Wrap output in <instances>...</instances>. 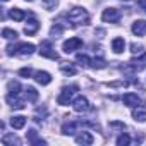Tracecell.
Returning a JSON list of instances; mask_svg holds the SVG:
<instances>
[{
    "label": "cell",
    "instance_id": "603a6c76",
    "mask_svg": "<svg viewBox=\"0 0 146 146\" xmlns=\"http://www.w3.org/2000/svg\"><path fill=\"white\" fill-rule=\"evenodd\" d=\"M24 91H26V98H28V102H36V100H38V91H36L35 88L28 86Z\"/></svg>",
    "mask_w": 146,
    "mask_h": 146
},
{
    "label": "cell",
    "instance_id": "e575fe53",
    "mask_svg": "<svg viewBox=\"0 0 146 146\" xmlns=\"http://www.w3.org/2000/svg\"><path fill=\"white\" fill-rule=\"evenodd\" d=\"M26 2H33V0H26Z\"/></svg>",
    "mask_w": 146,
    "mask_h": 146
},
{
    "label": "cell",
    "instance_id": "484cf974",
    "mask_svg": "<svg viewBox=\"0 0 146 146\" xmlns=\"http://www.w3.org/2000/svg\"><path fill=\"white\" fill-rule=\"evenodd\" d=\"M19 91H21V84H19L17 81H11V83H9V93L19 95Z\"/></svg>",
    "mask_w": 146,
    "mask_h": 146
},
{
    "label": "cell",
    "instance_id": "ba28073f",
    "mask_svg": "<svg viewBox=\"0 0 146 146\" xmlns=\"http://www.w3.org/2000/svg\"><path fill=\"white\" fill-rule=\"evenodd\" d=\"M26 137H28V143H29V144H33V146H45V144H46V141H45V139L38 137V132H36L35 129L28 131Z\"/></svg>",
    "mask_w": 146,
    "mask_h": 146
},
{
    "label": "cell",
    "instance_id": "d6986e66",
    "mask_svg": "<svg viewBox=\"0 0 146 146\" xmlns=\"http://www.w3.org/2000/svg\"><path fill=\"white\" fill-rule=\"evenodd\" d=\"M9 17L14 19L16 23H19V21H23V19L26 17V14H24V11H21V9H17V7H12V9L9 11Z\"/></svg>",
    "mask_w": 146,
    "mask_h": 146
},
{
    "label": "cell",
    "instance_id": "7a4b0ae2",
    "mask_svg": "<svg viewBox=\"0 0 146 146\" xmlns=\"http://www.w3.org/2000/svg\"><path fill=\"white\" fill-rule=\"evenodd\" d=\"M36 46L33 43H19L17 46L9 45L7 46V55H21V57H28L31 53H35Z\"/></svg>",
    "mask_w": 146,
    "mask_h": 146
},
{
    "label": "cell",
    "instance_id": "277c9868",
    "mask_svg": "<svg viewBox=\"0 0 146 146\" xmlns=\"http://www.w3.org/2000/svg\"><path fill=\"white\" fill-rule=\"evenodd\" d=\"M102 21L103 23H119L120 21V11L115 7H108L103 11L102 14Z\"/></svg>",
    "mask_w": 146,
    "mask_h": 146
},
{
    "label": "cell",
    "instance_id": "d6a6232c",
    "mask_svg": "<svg viewBox=\"0 0 146 146\" xmlns=\"http://www.w3.org/2000/svg\"><path fill=\"white\" fill-rule=\"evenodd\" d=\"M131 48H132V52H134V53H141V50H143V46H141V45H136V43H134V45H131Z\"/></svg>",
    "mask_w": 146,
    "mask_h": 146
},
{
    "label": "cell",
    "instance_id": "5bb4252c",
    "mask_svg": "<svg viewBox=\"0 0 146 146\" xmlns=\"http://www.w3.org/2000/svg\"><path fill=\"white\" fill-rule=\"evenodd\" d=\"M93 141H95V137L90 134V132H79L78 136H76V143L78 144H93Z\"/></svg>",
    "mask_w": 146,
    "mask_h": 146
},
{
    "label": "cell",
    "instance_id": "ac0fdd59",
    "mask_svg": "<svg viewBox=\"0 0 146 146\" xmlns=\"http://www.w3.org/2000/svg\"><path fill=\"white\" fill-rule=\"evenodd\" d=\"M129 64H131V67H134L136 70H141V69H144V67H146V53H143L139 58H132Z\"/></svg>",
    "mask_w": 146,
    "mask_h": 146
},
{
    "label": "cell",
    "instance_id": "d4e9b609",
    "mask_svg": "<svg viewBox=\"0 0 146 146\" xmlns=\"http://www.w3.org/2000/svg\"><path fill=\"white\" fill-rule=\"evenodd\" d=\"M2 36H4L5 40H12V38L16 40V38H17V33H16L14 29H9V28H4V29H2Z\"/></svg>",
    "mask_w": 146,
    "mask_h": 146
},
{
    "label": "cell",
    "instance_id": "5b68a950",
    "mask_svg": "<svg viewBox=\"0 0 146 146\" xmlns=\"http://www.w3.org/2000/svg\"><path fill=\"white\" fill-rule=\"evenodd\" d=\"M40 55H41V57H46V58H53V60L58 58L57 52L53 50V46H52V43H50L48 40L41 41V45H40Z\"/></svg>",
    "mask_w": 146,
    "mask_h": 146
},
{
    "label": "cell",
    "instance_id": "7c38bea8",
    "mask_svg": "<svg viewBox=\"0 0 146 146\" xmlns=\"http://www.w3.org/2000/svg\"><path fill=\"white\" fill-rule=\"evenodd\" d=\"M7 103L12 107V108H17V110H23L26 105H24V102L23 100H19V96L17 95H12V93H9L7 95Z\"/></svg>",
    "mask_w": 146,
    "mask_h": 146
},
{
    "label": "cell",
    "instance_id": "52a82bcc",
    "mask_svg": "<svg viewBox=\"0 0 146 146\" xmlns=\"http://www.w3.org/2000/svg\"><path fill=\"white\" fill-rule=\"evenodd\" d=\"M72 108H74L78 113H83V112H88L91 107H90L88 98H84V96H78L74 102H72Z\"/></svg>",
    "mask_w": 146,
    "mask_h": 146
},
{
    "label": "cell",
    "instance_id": "44dd1931",
    "mask_svg": "<svg viewBox=\"0 0 146 146\" xmlns=\"http://www.w3.org/2000/svg\"><path fill=\"white\" fill-rule=\"evenodd\" d=\"M79 125H81V122H69V124H64V125H62V132H64V134H74Z\"/></svg>",
    "mask_w": 146,
    "mask_h": 146
},
{
    "label": "cell",
    "instance_id": "f546056e",
    "mask_svg": "<svg viewBox=\"0 0 146 146\" xmlns=\"http://www.w3.org/2000/svg\"><path fill=\"white\" fill-rule=\"evenodd\" d=\"M41 2H43L46 11H53L57 7V4H58V0H41Z\"/></svg>",
    "mask_w": 146,
    "mask_h": 146
},
{
    "label": "cell",
    "instance_id": "30bf717a",
    "mask_svg": "<svg viewBox=\"0 0 146 146\" xmlns=\"http://www.w3.org/2000/svg\"><path fill=\"white\" fill-rule=\"evenodd\" d=\"M122 102H124V105H127V107H131V108L139 107V103H141L139 96L134 95V93H125V95L122 96Z\"/></svg>",
    "mask_w": 146,
    "mask_h": 146
},
{
    "label": "cell",
    "instance_id": "4316f807",
    "mask_svg": "<svg viewBox=\"0 0 146 146\" xmlns=\"http://www.w3.org/2000/svg\"><path fill=\"white\" fill-rule=\"evenodd\" d=\"M62 33H64V28H62L60 24H55V26H52V29H50V36H53V38L60 36Z\"/></svg>",
    "mask_w": 146,
    "mask_h": 146
},
{
    "label": "cell",
    "instance_id": "4fadbf2b",
    "mask_svg": "<svg viewBox=\"0 0 146 146\" xmlns=\"http://www.w3.org/2000/svg\"><path fill=\"white\" fill-rule=\"evenodd\" d=\"M38 29H40V23H38L35 17H31V19L28 21V24L24 26V33H26L28 36H33Z\"/></svg>",
    "mask_w": 146,
    "mask_h": 146
},
{
    "label": "cell",
    "instance_id": "83f0119b",
    "mask_svg": "<svg viewBox=\"0 0 146 146\" xmlns=\"http://www.w3.org/2000/svg\"><path fill=\"white\" fill-rule=\"evenodd\" d=\"M105 65H107V62L103 58H91V67H95V69H105Z\"/></svg>",
    "mask_w": 146,
    "mask_h": 146
},
{
    "label": "cell",
    "instance_id": "8fae6325",
    "mask_svg": "<svg viewBox=\"0 0 146 146\" xmlns=\"http://www.w3.org/2000/svg\"><path fill=\"white\" fill-rule=\"evenodd\" d=\"M132 33L136 36H144L146 35V21L144 19H137L132 23Z\"/></svg>",
    "mask_w": 146,
    "mask_h": 146
},
{
    "label": "cell",
    "instance_id": "cb8c5ba5",
    "mask_svg": "<svg viewBox=\"0 0 146 146\" xmlns=\"http://www.w3.org/2000/svg\"><path fill=\"white\" fill-rule=\"evenodd\" d=\"M2 143H4V144H12V146H14V144H17V146L21 144V141H19L16 136H12V134H5V136L2 137Z\"/></svg>",
    "mask_w": 146,
    "mask_h": 146
},
{
    "label": "cell",
    "instance_id": "ffe728a7",
    "mask_svg": "<svg viewBox=\"0 0 146 146\" xmlns=\"http://www.w3.org/2000/svg\"><path fill=\"white\" fill-rule=\"evenodd\" d=\"M124 48H125V41H124V38H115V40L112 41V50H113L115 53H122Z\"/></svg>",
    "mask_w": 146,
    "mask_h": 146
},
{
    "label": "cell",
    "instance_id": "9a60e30c",
    "mask_svg": "<svg viewBox=\"0 0 146 146\" xmlns=\"http://www.w3.org/2000/svg\"><path fill=\"white\" fill-rule=\"evenodd\" d=\"M132 119L136 122H146V108L143 107H134L132 110Z\"/></svg>",
    "mask_w": 146,
    "mask_h": 146
},
{
    "label": "cell",
    "instance_id": "e0dca14e",
    "mask_svg": "<svg viewBox=\"0 0 146 146\" xmlns=\"http://www.w3.org/2000/svg\"><path fill=\"white\" fill-rule=\"evenodd\" d=\"M26 120L28 119L24 115H16V117L11 119V125H12V129H23L26 125Z\"/></svg>",
    "mask_w": 146,
    "mask_h": 146
},
{
    "label": "cell",
    "instance_id": "9c48e42d",
    "mask_svg": "<svg viewBox=\"0 0 146 146\" xmlns=\"http://www.w3.org/2000/svg\"><path fill=\"white\" fill-rule=\"evenodd\" d=\"M35 81L38 84H41V86H46V84L52 83V76L46 70H38V72H35Z\"/></svg>",
    "mask_w": 146,
    "mask_h": 146
},
{
    "label": "cell",
    "instance_id": "836d02e7",
    "mask_svg": "<svg viewBox=\"0 0 146 146\" xmlns=\"http://www.w3.org/2000/svg\"><path fill=\"white\" fill-rule=\"evenodd\" d=\"M137 5L141 7V11H143V12H146V0H139Z\"/></svg>",
    "mask_w": 146,
    "mask_h": 146
},
{
    "label": "cell",
    "instance_id": "1f68e13d",
    "mask_svg": "<svg viewBox=\"0 0 146 146\" xmlns=\"http://www.w3.org/2000/svg\"><path fill=\"white\" fill-rule=\"evenodd\" d=\"M110 127H112V129H120V131L125 129V125H124L122 122H110Z\"/></svg>",
    "mask_w": 146,
    "mask_h": 146
},
{
    "label": "cell",
    "instance_id": "2e32d148",
    "mask_svg": "<svg viewBox=\"0 0 146 146\" xmlns=\"http://www.w3.org/2000/svg\"><path fill=\"white\" fill-rule=\"evenodd\" d=\"M60 70L64 72L65 76H74L76 72H78V69L72 65L70 62H60Z\"/></svg>",
    "mask_w": 146,
    "mask_h": 146
},
{
    "label": "cell",
    "instance_id": "d590c367",
    "mask_svg": "<svg viewBox=\"0 0 146 146\" xmlns=\"http://www.w3.org/2000/svg\"><path fill=\"white\" fill-rule=\"evenodd\" d=\"M2 2H7V0H2Z\"/></svg>",
    "mask_w": 146,
    "mask_h": 146
},
{
    "label": "cell",
    "instance_id": "4dcf8cb0",
    "mask_svg": "<svg viewBox=\"0 0 146 146\" xmlns=\"http://www.w3.org/2000/svg\"><path fill=\"white\" fill-rule=\"evenodd\" d=\"M19 76H23V78H31V76H33V70H31L29 67H23V69H19Z\"/></svg>",
    "mask_w": 146,
    "mask_h": 146
},
{
    "label": "cell",
    "instance_id": "3957f363",
    "mask_svg": "<svg viewBox=\"0 0 146 146\" xmlns=\"http://www.w3.org/2000/svg\"><path fill=\"white\" fill-rule=\"evenodd\" d=\"M79 91V86L78 84H70V86H64L58 98H57V103L58 105H69L72 102V96H74L76 93Z\"/></svg>",
    "mask_w": 146,
    "mask_h": 146
},
{
    "label": "cell",
    "instance_id": "8d00e7d4",
    "mask_svg": "<svg viewBox=\"0 0 146 146\" xmlns=\"http://www.w3.org/2000/svg\"><path fill=\"white\" fill-rule=\"evenodd\" d=\"M125 2H129V0H125Z\"/></svg>",
    "mask_w": 146,
    "mask_h": 146
},
{
    "label": "cell",
    "instance_id": "7402d4cb",
    "mask_svg": "<svg viewBox=\"0 0 146 146\" xmlns=\"http://www.w3.org/2000/svg\"><path fill=\"white\" fill-rule=\"evenodd\" d=\"M76 60H78L83 67H91V58H90L88 55H84V53H78V55H76Z\"/></svg>",
    "mask_w": 146,
    "mask_h": 146
},
{
    "label": "cell",
    "instance_id": "f1b7e54d",
    "mask_svg": "<svg viewBox=\"0 0 146 146\" xmlns=\"http://www.w3.org/2000/svg\"><path fill=\"white\" fill-rule=\"evenodd\" d=\"M117 144H119V146H127V144H131V137H129L127 134H120V136L117 137Z\"/></svg>",
    "mask_w": 146,
    "mask_h": 146
},
{
    "label": "cell",
    "instance_id": "8992f818",
    "mask_svg": "<svg viewBox=\"0 0 146 146\" xmlns=\"http://www.w3.org/2000/svg\"><path fill=\"white\" fill-rule=\"evenodd\" d=\"M81 46H83V40H79V38H69L67 41H64L62 50L65 53H72L74 50H79Z\"/></svg>",
    "mask_w": 146,
    "mask_h": 146
},
{
    "label": "cell",
    "instance_id": "6da1fadb",
    "mask_svg": "<svg viewBox=\"0 0 146 146\" xmlns=\"http://www.w3.org/2000/svg\"><path fill=\"white\" fill-rule=\"evenodd\" d=\"M67 19L74 24V26H79V24H88L90 23V14L86 12V9L83 7H74L67 12Z\"/></svg>",
    "mask_w": 146,
    "mask_h": 146
}]
</instances>
